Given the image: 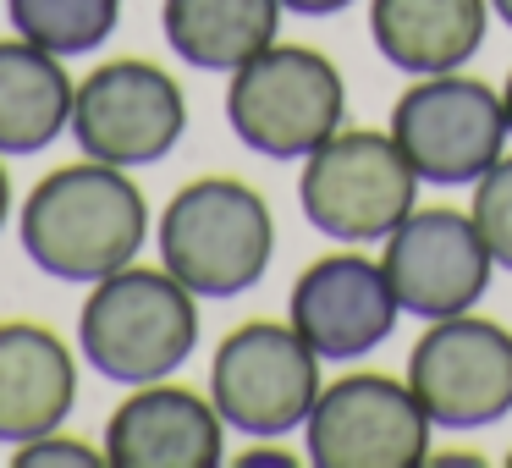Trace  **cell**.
Here are the masks:
<instances>
[{"mask_svg":"<svg viewBox=\"0 0 512 468\" xmlns=\"http://www.w3.org/2000/svg\"><path fill=\"white\" fill-rule=\"evenodd\" d=\"M23 254L56 281H105L149 237V199L127 166L72 160L34 182L23 204Z\"/></svg>","mask_w":512,"mask_h":468,"instance_id":"6da1fadb","label":"cell"},{"mask_svg":"<svg viewBox=\"0 0 512 468\" xmlns=\"http://www.w3.org/2000/svg\"><path fill=\"white\" fill-rule=\"evenodd\" d=\"M78 347L105 380L149 386L177 375L199 347V309L193 292L166 265H122L94 281L78 314Z\"/></svg>","mask_w":512,"mask_h":468,"instance_id":"7a4b0ae2","label":"cell"},{"mask_svg":"<svg viewBox=\"0 0 512 468\" xmlns=\"http://www.w3.org/2000/svg\"><path fill=\"white\" fill-rule=\"evenodd\" d=\"M276 221L259 188L237 177H199L160 210V265L193 298H237L270 270Z\"/></svg>","mask_w":512,"mask_h":468,"instance_id":"3957f363","label":"cell"},{"mask_svg":"<svg viewBox=\"0 0 512 468\" xmlns=\"http://www.w3.org/2000/svg\"><path fill=\"white\" fill-rule=\"evenodd\" d=\"M347 116V83L331 56L309 45H265L232 72L226 122L237 144L265 160L314 155Z\"/></svg>","mask_w":512,"mask_h":468,"instance_id":"277c9868","label":"cell"},{"mask_svg":"<svg viewBox=\"0 0 512 468\" xmlns=\"http://www.w3.org/2000/svg\"><path fill=\"white\" fill-rule=\"evenodd\" d=\"M419 171L402 160L397 138L375 127H336L314 155H303L298 204L314 232L336 243H380L413 215Z\"/></svg>","mask_w":512,"mask_h":468,"instance_id":"5b68a950","label":"cell"},{"mask_svg":"<svg viewBox=\"0 0 512 468\" xmlns=\"http://www.w3.org/2000/svg\"><path fill=\"white\" fill-rule=\"evenodd\" d=\"M320 391V353L292 331V320L237 325L210 358V402L248 441H276L309 424Z\"/></svg>","mask_w":512,"mask_h":468,"instance_id":"8992f818","label":"cell"},{"mask_svg":"<svg viewBox=\"0 0 512 468\" xmlns=\"http://www.w3.org/2000/svg\"><path fill=\"white\" fill-rule=\"evenodd\" d=\"M391 138H397L402 160L419 171V182L463 188L501 160L512 127L507 105L490 83L463 78V72H430L397 100Z\"/></svg>","mask_w":512,"mask_h":468,"instance_id":"52a82bcc","label":"cell"},{"mask_svg":"<svg viewBox=\"0 0 512 468\" xmlns=\"http://www.w3.org/2000/svg\"><path fill=\"white\" fill-rule=\"evenodd\" d=\"M182 133H188L182 83L160 72L155 61H105L72 94V138L83 155L105 160V166H155L177 149Z\"/></svg>","mask_w":512,"mask_h":468,"instance_id":"ba28073f","label":"cell"},{"mask_svg":"<svg viewBox=\"0 0 512 468\" xmlns=\"http://www.w3.org/2000/svg\"><path fill=\"white\" fill-rule=\"evenodd\" d=\"M408 386L435 430H485L512 413V331L479 314L430 320L408 353Z\"/></svg>","mask_w":512,"mask_h":468,"instance_id":"9c48e42d","label":"cell"},{"mask_svg":"<svg viewBox=\"0 0 512 468\" xmlns=\"http://www.w3.org/2000/svg\"><path fill=\"white\" fill-rule=\"evenodd\" d=\"M309 463L320 468H419L430 463V413L408 380L358 369L320 391L309 413Z\"/></svg>","mask_w":512,"mask_h":468,"instance_id":"30bf717a","label":"cell"},{"mask_svg":"<svg viewBox=\"0 0 512 468\" xmlns=\"http://www.w3.org/2000/svg\"><path fill=\"white\" fill-rule=\"evenodd\" d=\"M397 292L402 314H419V320H452L468 314L490 287V259L485 237H479L474 215L463 210H413L397 232L386 237V254H380Z\"/></svg>","mask_w":512,"mask_h":468,"instance_id":"8fae6325","label":"cell"},{"mask_svg":"<svg viewBox=\"0 0 512 468\" xmlns=\"http://www.w3.org/2000/svg\"><path fill=\"white\" fill-rule=\"evenodd\" d=\"M397 292L380 259L364 254H325L292 281L287 298V320L303 342L331 364L364 358L397 331Z\"/></svg>","mask_w":512,"mask_h":468,"instance_id":"7c38bea8","label":"cell"},{"mask_svg":"<svg viewBox=\"0 0 512 468\" xmlns=\"http://www.w3.org/2000/svg\"><path fill=\"white\" fill-rule=\"evenodd\" d=\"M226 457V419L210 397L149 380L105 419L111 468H215Z\"/></svg>","mask_w":512,"mask_h":468,"instance_id":"4fadbf2b","label":"cell"},{"mask_svg":"<svg viewBox=\"0 0 512 468\" xmlns=\"http://www.w3.org/2000/svg\"><path fill=\"white\" fill-rule=\"evenodd\" d=\"M78 402V358L50 325L0 320V441L23 446L67 424Z\"/></svg>","mask_w":512,"mask_h":468,"instance_id":"5bb4252c","label":"cell"},{"mask_svg":"<svg viewBox=\"0 0 512 468\" xmlns=\"http://www.w3.org/2000/svg\"><path fill=\"white\" fill-rule=\"evenodd\" d=\"M490 28V0H369L375 50L408 78L457 72L479 56Z\"/></svg>","mask_w":512,"mask_h":468,"instance_id":"9a60e30c","label":"cell"},{"mask_svg":"<svg viewBox=\"0 0 512 468\" xmlns=\"http://www.w3.org/2000/svg\"><path fill=\"white\" fill-rule=\"evenodd\" d=\"M72 94L61 56L28 45L23 34L0 39V155H39L72 127Z\"/></svg>","mask_w":512,"mask_h":468,"instance_id":"2e32d148","label":"cell"},{"mask_svg":"<svg viewBox=\"0 0 512 468\" xmlns=\"http://www.w3.org/2000/svg\"><path fill=\"white\" fill-rule=\"evenodd\" d=\"M160 28H166V45L188 67L232 78L243 61H254L265 45H276L281 0H166Z\"/></svg>","mask_w":512,"mask_h":468,"instance_id":"e0dca14e","label":"cell"},{"mask_svg":"<svg viewBox=\"0 0 512 468\" xmlns=\"http://www.w3.org/2000/svg\"><path fill=\"white\" fill-rule=\"evenodd\" d=\"M12 28L50 56H89L122 23V0H6Z\"/></svg>","mask_w":512,"mask_h":468,"instance_id":"ac0fdd59","label":"cell"},{"mask_svg":"<svg viewBox=\"0 0 512 468\" xmlns=\"http://www.w3.org/2000/svg\"><path fill=\"white\" fill-rule=\"evenodd\" d=\"M468 215H474L490 259L512 270V155H501L496 166L474 182V210Z\"/></svg>","mask_w":512,"mask_h":468,"instance_id":"d6986e66","label":"cell"},{"mask_svg":"<svg viewBox=\"0 0 512 468\" xmlns=\"http://www.w3.org/2000/svg\"><path fill=\"white\" fill-rule=\"evenodd\" d=\"M17 468H105V452H94V446H83L78 435H34V441H23L12 452Z\"/></svg>","mask_w":512,"mask_h":468,"instance_id":"ffe728a7","label":"cell"},{"mask_svg":"<svg viewBox=\"0 0 512 468\" xmlns=\"http://www.w3.org/2000/svg\"><path fill=\"white\" fill-rule=\"evenodd\" d=\"M237 468H298V457H292V452H270V446H248V452L237 457Z\"/></svg>","mask_w":512,"mask_h":468,"instance_id":"44dd1931","label":"cell"},{"mask_svg":"<svg viewBox=\"0 0 512 468\" xmlns=\"http://www.w3.org/2000/svg\"><path fill=\"white\" fill-rule=\"evenodd\" d=\"M353 0H281V12H298V17H331V12H347Z\"/></svg>","mask_w":512,"mask_h":468,"instance_id":"7402d4cb","label":"cell"},{"mask_svg":"<svg viewBox=\"0 0 512 468\" xmlns=\"http://www.w3.org/2000/svg\"><path fill=\"white\" fill-rule=\"evenodd\" d=\"M12 221V177H6V166H0V226Z\"/></svg>","mask_w":512,"mask_h":468,"instance_id":"603a6c76","label":"cell"},{"mask_svg":"<svg viewBox=\"0 0 512 468\" xmlns=\"http://www.w3.org/2000/svg\"><path fill=\"white\" fill-rule=\"evenodd\" d=\"M490 6H496V17H501V23L512 28V0H490Z\"/></svg>","mask_w":512,"mask_h":468,"instance_id":"cb8c5ba5","label":"cell"},{"mask_svg":"<svg viewBox=\"0 0 512 468\" xmlns=\"http://www.w3.org/2000/svg\"><path fill=\"white\" fill-rule=\"evenodd\" d=\"M501 105H507V127H512V72H507V89H501Z\"/></svg>","mask_w":512,"mask_h":468,"instance_id":"d4e9b609","label":"cell"},{"mask_svg":"<svg viewBox=\"0 0 512 468\" xmlns=\"http://www.w3.org/2000/svg\"><path fill=\"white\" fill-rule=\"evenodd\" d=\"M507 463H512V457H507Z\"/></svg>","mask_w":512,"mask_h":468,"instance_id":"484cf974","label":"cell"}]
</instances>
